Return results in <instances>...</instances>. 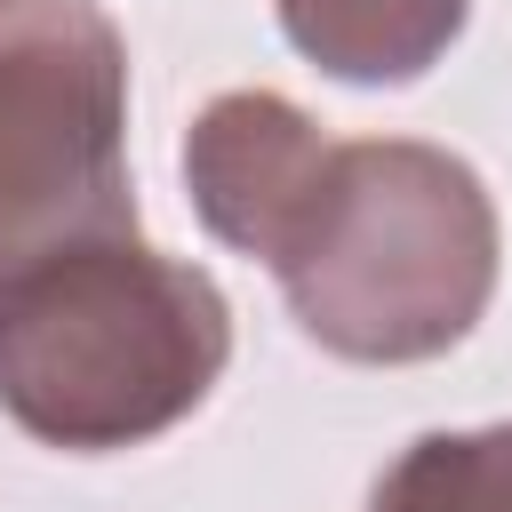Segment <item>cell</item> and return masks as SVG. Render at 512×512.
Returning a JSON list of instances; mask_svg holds the SVG:
<instances>
[{
  "mask_svg": "<svg viewBox=\"0 0 512 512\" xmlns=\"http://www.w3.org/2000/svg\"><path fill=\"white\" fill-rule=\"evenodd\" d=\"M256 264L320 352L416 368L480 328L504 224L464 152L416 136H328Z\"/></svg>",
  "mask_w": 512,
  "mask_h": 512,
  "instance_id": "obj_1",
  "label": "cell"
},
{
  "mask_svg": "<svg viewBox=\"0 0 512 512\" xmlns=\"http://www.w3.org/2000/svg\"><path fill=\"white\" fill-rule=\"evenodd\" d=\"M232 360L224 288L136 240L40 264L0 296V408L64 456H112L176 432Z\"/></svg>",
  "mask_w": 512,
  "mask_h": 512,
  "instance_id": "obj_2",
  "label": "cell"
},
{
  "mask_svg": "<svg viewBox=\"0 0 512 512\" xmlns=\"http://www.w3.org/2000/svg\"><path fill=\"white\" fill-rule=\"evenodd\" d=\"M136 240L128 40L96 0H0V296Z\"/></svg>",
  "mask_w": 512,
  "mask_h": 512,
  "instance_id": "obj_3",
  "label": "cell"
},
{
  "mask_svg": "<svg viewBox=\"0 0 512 512\" xmlns=\"http://www.w3.org/2000/svg\"><path fill=\"white\" fill-rule=\"evenodd\" d=\"M320 120L304 104H288L280 88H224L192 112L184 128V192H192V216L208 224V240H224L232 256H264L296 184L312 176L320 160Z\"/></svg>",
  "mask_w": 512,
  "mask_h": 512,
  "instance_id": "obj_4",
  "label": "cell"
},
{
  "mask_svg": "<svg viewBox=\"0 0 512 512\" xmlns=\"http://www.w3.org/2000/svg\"><path fill=\"white\" fill-rule=\"evenodd\" d=\"M272 16L312 72L344 88H408L456 48L472 0H272Z\"/></svg>",
  "mask_w": 512,
  "mask_h": 512,
  "instance_id": "obj_5",
  "label": "cell"
},
{
  "mask_svg": "<svg viewBox=\"0 0 512 512\" xmlns=\"http://www.w3.org/2000/svg\"><path fill=\"white\" fill-rule=\"evenodd\" d=\"M368 512H512V424H480V432H416Z\"/></svg>",
  "mask_w": 512,
  "mask_h": 512,
  "instance_id": "obj_6",
  "label": "cell"
}]
</instances>
